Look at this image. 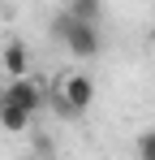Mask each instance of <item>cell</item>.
<instances>
[{
  "label": "cell",
  "mask_w": 155,
  "mask_h": 160,
  "mask_svg": "<svg viewBox=\"0 0 155 160\" xmlns=\"http://www.w3.org/2000/svg\"><path fill=\"white\" fill-rule=\"evenodd\" d=\"M52 35L69 48L73 56H95L103 48V39H99V26H91V22H73L69 13H60L56 22H52Z\"/></svg>",
  "instance_id": "6da1fadb"
},
{
  "label": "cell",
  "mask_w": 155,
  "mask_h": 160,
  "mask_svg": "<svg viewBox=\"0 0 155 160\" xmlns=\"http://www.w3.org/2000/svg\"><path fill=\"white\" fill-rule=\"evenodd\" d=\"M0 95H4V100H13L17 108H26L30 117H35L39 108L48 104V95H43V87H39L35 78H26V74H22V78H13V82H4V87H0Z\"/></svg>",
  "instance_id": "7a4b0ae2"
},
{
  "label": "cell",
  "mask_w": 155,
  "mask_h": 160,
  "mask_svg": "<svg viewBox=\"0 0 155 160\" xmlns=\"http://www.w3.org/2000/svg\"><path fill=\"white\" fill-rule=\"evenodd\" d=\"M60 95H65V104L73 108V112H86L91 100H95V82L86 78V74H69V78L60 82Z\"/></svg>",
  "instance_id": "3957f363"
},
{
  "label": "cell",
  "mask_w": 155,
  "mask_h": 160,
  "mask_svg": "<svg viewBox=\"0 0 155 160\" xmlns=\"http://www.w3.org/2000/svg\"><path fill=\"white\" fill-rule=\"evenodd\" d=\"M0 61H4V74H9V78H22L26 65H30V52H26L22 39H9V43H4V52H0Z\"/></svg>",
  "instance_id": "277c9868"
},
{
  "label": "cell",
  "mask_w": 155,
  "mask_h": 160,
  "mask_svg": "<svg viewBox=\"0 0 155 160\" xmlns=\"http://www.w3.org/2000/svg\"><path fill=\"white\" fill-rule=\"evenodd\" d=\"M65 13H69L73 22H91V26H99L103 4H99V0H69V4H65Z\"/></svg>",
  "instance_id": "5b68a950"
},
{
  "label": "cell",
  "mask_w": 155,
  "mask_h": 160,
  "mask_svg": "<svg viewBox=\"0 0 155 160\" xmlns=\"http://www.w3.org/2000/svg\"><path fill=\"white\" fill-rule=\"evenodd\" d=\"M0 126H4V130H26V126H30V112L0 95Z\"/></svg>",
  "instance_id": "8992f818"
},
{
  "label": "cell",
  "mask_w": 155,
  "mask_h": 160,
  "mask_svg": "<svg viewBox=\"0 0 155 160\" xmlns=\"http://www.w3.org/2000/svg\"><path fill=\"white\" fill-rule=\"evenodd\" d=\"M138 160H155V130H142V138H138Z\"/></svg>",
  "instance_id": "52a82bcc"
},
{
  "label": "cell",
  "mask_w": 155,
  "mask_h": 160,
  "mask_svg": "<svg viewBox=\"0 0 155 160\" xmlns=\"http://www.w3.org/2000/svg\"><path fill=\"white\" fill-rule=\"evenodd\" d=\"M30 160H48V156H30Z\"/></svg>",
  "instance_id": "ba28073f"
},
{
  "label": "cell",
  "mask_w": 155,
  "mask_h": 160,
  "mask_svg": "<svg viewBox=\"0 0 155 160\" xmlns=\"http://www.w3.org/2000/svg\"><path fill=\"white\" fill-rule=\"evenodd\" d=\"M151 48H155V35H151Z\"/></svg>",
  "instance_id": "9c48e42d"
}]
</instances>
